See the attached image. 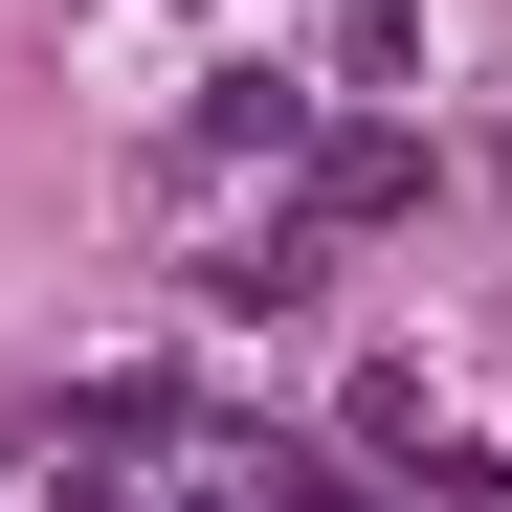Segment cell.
I'll return each mask as SVG.
<instances>
[{
	"mask_svg": "<svg viewBox=\"0 0 512 512\" xmlns=\"http://www.w3.org/2000/svg\"><path fill=\"white\" fill-rule=\"evenodd\" d=\"M401 201H423V134H379V112L312 134V245H357V223H401Z\"/></svg>",
	"mask_w": 512,
	"mask_h": 512,
	"instance_id": "1",
	"label": "cell"
},
{
	"mask_svg": "<svg viewBox=\"0 0 512 512\" xmlns=\"http://www.w3.org/2000/svg\"><path fill=\"white\" fill-rule=\"evenodd\" d=\"M201 156H312V90H290V67H223V90H201Z\"/></svg>",
	"mask_w": 512,
	"mask_h": 512,
	"instance_id": "2",
	"label": "cell"
},
{
	"mask_svg": "<svg viewBox=\"0 0 512 512\" xmlns=\"http://www.w3.org/2000/svg\"><path fill=\"white\" fill-rule=\"evenodd\" d=\"M23 512H134V490H112V468H45V490H23Z\"/></svg>",
	"mask_w": 512,
	"mask_h": 512,
	"instance_id": "3",
	"label": "cell"
}]
</instances>
